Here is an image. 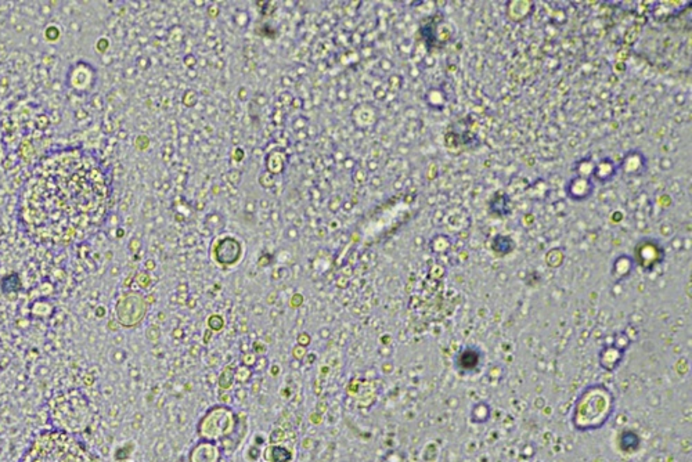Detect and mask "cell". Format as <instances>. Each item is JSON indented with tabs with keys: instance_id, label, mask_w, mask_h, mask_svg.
Returning a JSON list of instances; mask_svg holds the SVG:
<instances>
[{
	"instance_id": "obj_1",
	"label": "cell",
	"mask_w": 692,
	"mask_h": 462,
	"mask_svg": "<svg viewBox=\"0 0 692 462\" xmlns=\"http://www.w3.org/2000/svg\"><path fill=\"white\" fill-rule=\"evenodd\" d=\"M108 190L97 161L65 150L40 162L21 194L20 220L38 242L69 245L92 235L104 220Z\"/></svg>"
},
{
	"instance_id": "obj_2",
	"label": "cell",
	"mask_w": 692,
	"mask_h": 462,
	"mask_svg": "<svg viewBox=\"0 0 692 462\" xmlns=\"http://www.w3.org/2000/svg\"><path fill=\"white\" fill-rule=\"evenodd\" d=\"M20 462H96L75 435L53 429L38 435Z\"/></svg>"
},
{
	"instance_id": "obj_3",
	"label": "cell",
	"mask_w": 692,
	"mask_h": 462,
	"mask_svg": "<svg viewBox=\"0 0 692 462\" xmlns=\"http://www.w3.org/2000/svg\"><path fill=\"white\" fill-rule=\"evenodd\" d=\"M616 400L612 390L595 383L584 387L573 406L572 426L578 432H594L604 428L615 413Z\"/></svg>"
},
{
	"instance_id": "obj_4",
	"label": "cell",
	"mask_w": 692,
	"mask_h": 462,
	"mask_svg": "<svg viewBox=\"0 0 692 462\" xmlns=\"http://www.w3.org/2000/svg\"><path fill=\"white\" fill-rule=\"evenodd\" d=\"M51 417L58 431L75 435L89 424V406L78 392L62 394L53 402Z\"/></svg>"
},
{
	"instance_id": "obj_5",
	"label": "cell",
	"mask_w": 692,
	"mask_h": 462,
	"mask_svg": "<svg viewBox=\"0 0 692 462\" xmlns=\"http://www.w3.org/2000/svg\"><path fill=\"white\" fill-rule=\"evenodd\" d=\"M238 425V413L230 406L217 405L208 409L197 424L199 440H208L221 444L232 437Z\"/></svg>"
},
{
	"instance_id": "obj_6",
	"label": "cell",
	"mask_w": 692,
	"mask_h": 462,
	"mask_svg": "<svg viewBox=\"0 0 692 462\" xmlns=\"http://www.w3.org/2000/svg\"><path fill=\"white\" fill-rule=\"evenodd\" d=\"M245 255V245L233 234H222L214 240L210 256L218 266L229 269L237 266Z\"/></svg>"
},
{
	"instance_id": "obj_7",
	"label": "cell",
	"mask_w": 692,
	"mask_h": 462,
	"mask_svg": "<svg viewBox=\"0 0 692 462\" xmlns=\"http://www.w3.org/2000/svg\"><path fill=\"white\" fill-rule=\"evenodd\" d=\"M223 450L218 443L198 440L188 452V462H222Z\"/></svg>"
},
{
	"instance_id": "obj_8",
	"label": "cell",
	"mask_w": 692,
	"mask_h": 462,
	"mask_svg": "<svg viewBox=\"0 0 692 462\" xmlns=\"http://www.w3.org/2000/svg\"><path fill=\"white\" fill-rule=\"evenodd\" d=\"M636 255L639 257V263L641 268L645 269H652L655 265L662 260V249L656 242L652 241H644L640 242V245L636 249Z\"/></svg>"
},
{
	"instance_id": "obj_9",
	"label": "cell",
	"mask_w": 692,
	"mask_h": 462,
	"mask_svg": "<svg viewBox=\"0 0 692 462\" xmlns=\"http://www.w3.org/2000/svg\"><path fill=\"white\" fill-rule=\"evenodd\" d=\"M482 361V353L473 346H467L456 357V365L461 372H473Z\"/></svg>"
},
{
	"instance_id": "obj_10",
	"label": "cell",
	"mask_w": 692,
	"mask_h": 462,
	"mask_svg": "<svg viewBox=\"0 0 692 462\" xmlns=\"http://www.w3.org/2000/svg\"><path fill=\"white\" fill-rule=\"evenodd\" d=\"M623 355H625L623 349L606 346L600 353V364L602 368H605L608 371H615L620 365V363L623 360Z\"/></svg>"
},
{
	"instance_id": "obj_11",
	"label": "cell",
	"mask_w": 692,
	"mask_h": 462,
	"mask_svg": "<svg viewBox=\"0 0 692 462\" xmlns=\"http://www.w3.org/2000/svg\"><path fill=\"white\" fill-rule=\"evenodd\" d=\"M263 461L264 462H291L293 452L290 448L282 444H270L263 450Z\"/></svg>"
},
{
	"instance_id": "obj_12",
	"label": "cell",
	"mask_w": 692,
	"mask_h": 462,
	"mask_svg": "<svg viewBox=\"0 0 692 462\" xmlns=\"http://www.w3.org/2000/svg\"><path fill=\"white\" fill-rule=\"evenodd\" d=\"M619 446L625 452H636L641 446V439L636 432H623L619 439Z\"/></svg>"
},
{
	"instance_id": "obj_13",
	"label": "cell",
	"mask_w": 692,
	"mask_h": 462,
	"mask_svg": "<svg viewBox=\"0 0 692 462\" xmlns=\"http://www.w3.org/2000/svg\"><path fill=\"white\" fill-rule=\"evenodd\" d=\"M236 367L232 365V364H227L222 368V372L218 375V382L217 385L219 386L221 390H226V392H230L234 385H236Z\"/></svg>"
},
{
	"instance_id": "obj_14",
	"label": "cell",
	"mask_w": 692,
	"mask_h": 462,
	"mask_svg": "<svg viewBox=\"0 0 692 462\" xmlns=\"http://www.w3.org/2000/svg\"><path fill=\"white\" fill-rule=\"evenodd\" d=\"M206 326H208V331H211L212 334H219L222 333L225 326H226V321H225V317L215 313V314H211L210 317L206 318Z\"/></svg>"
},
{
	"instance_id": "obj_15",
	"label": "cell",
	"mask_w": 692,
	"mask_h": 462,
	"mask_svg": "<svg viewBox=\"0 0 692 462\" xmlns=\"http://www.w3.org/2000/svg\"><path fill=\"white\" fill-rule=\"evenodd\" d=\"M267 169L271 175H279L284 169V161L279 153H271L267 155Z\"/></svg>"
},
{
	"instance_id": "obj_16",
	"label": "cell",
	"mask_w": 692,
	"mask_h": 462,
	"mask_svg": "<svg viewBox=\"0 0 692 462\" xmlns=\"http://www.w3.org/2000/svg\"><path fill=\"white\" fill-rule=\"evenodd\" d=\"M234 376H236V383H240V385H248V383H251V382H252V379H254V371H252V368H249V367H245V365L240 364V365H237V367H236V374H234Z\"/></svg>"
},
{
	"instance_id": "obj_17",
	"label": "cell",
	"mask_w": 692,
	"mask_h": 462,
	"mask_svg": "<svg viewBox=\"0 0 692 462\" xmlns=\"http://www.w3.org/2000/svg\"><path fill=\"white\" fill-rule=\"evenodd\" d=\"M225 224H226V220L221 214L212 212L210 215H206V218H205V226L210 230H223Z\"/></svg>"
},
{
	"instance_id": "obj_18",
	"label": "cell",
	"mask_w": 692,
	"mask_h": 462,
	"mask_svg": "<svg viewBox=\"0 0 692 462\" xmlns=\"http://www.w3.org/2000/svg\"><path fill=\"white\" fill-rule=\"evenodd\" d=\"M269 370V360L266 356H259L256 359L255 365L252 367L254 374H264Z\"/></svg>"
},
{
	"instance_id": "obj_19",
	"label": "cell",
	"mask_w": 692,
	"mask_h": 462,
	"mask_svg": "<svg viewBox=\"0 0 692 462\" xmlns=\"http://www.w3.org/2000/svg\"><path fill=\"white\" fill-rule=\"evenodd\" d=\"M251 352L255 353L258 357L264 356L267 353V345L263 341H254L251 344Z\"/></svg>"
},
{
	"instance_id": "obj_20",
	"label": "cell",
	"mask_w": 692,
	"mask_h": 462,
	"mask_svg": "<svg viewBox=\"0 0 692 462\" xmlns=\"http://www.w3.org/2000/svg\"><path fill=\"white\" fill-rule=\"evenodd\" d=\"M256 359H258V356H256L255 353H252V352H247V353H243V355H241L240 361H241V364H243V365L252 368V367L255 365V363H256Z\"/></svg>"
},
{
	"instance_id": "obj_21",
	"label": "cell",
	"mask_w": 692,
	"mask_h": 462,
	"mask_svg": "<svg viewBox=\"0 0 692 462\" xmlns=\"http://www.w3.org/2000/svg\"><path fill=\"white\" fill-rule=\"evenodd\" d=\"M291 355H293V359L294 360H298V361H304L306 355H308V348H304V346H299V345H295L291 350Z\"/></svg>"
},
{
	"instance_id": "obj_22",
	"label": "cell",
	"mask_w": 692,
	"mask_h": 462,
	"mask_svg": "<svg viewBox=\"0 0 692 462\" xmlns=\"http://www.w3.org/2000/svg\"><path fill=\"white\" fill-rule=\"evenodd\" d=\"M310 344H312V337L308 333L302 331V333L298 334V337H297V345L308 348Z\"/></svg>"
},
{
	"instance_id": "obj_23",
	"label": "cell",
	"mask_w": 692,
	"mask_h": 462,
	"mask_svg": "<svg viewBox=\"0 0 692 462\" xmlns=\"http://www.w3.org/2000/svg\"><path fill=\"white\" fill-rule=\"evenodd\" d=\"M286 235H287V238H288L290 241H297V240H298V237H299V230H298L297 227H294V226H293V227L287 229Z\"/></svg>"
},
{
	"instance_id": "obj_24",
	"label": "cell",
	"mask_w": 692,
	"mask_h": 462,
	"mask_svg": "<svg viewBox=\"0 0 692 462\" xmlns=\"http://www.w3.org/2000/svg\"><path fill=\"white\" fill-rule=\"evenodd\" d=\"M302 303H304V296H302L301 294H295V295H293V298H291V300H290V305H291L294 309L301 307V306H302Z\"/></svg>"
},
{
	"instance_id": "obj_25",
	"label": "cell",
	"mask_w": 692,
	"mask_h": 462,
	"mask_svg": "<svg viewBox=\"0 0 692 462\" xmlns=\"http://www.w3.org/2000/svg\"><path fill=\"white\" fill-rule=\"evenodd\" d=\"M232 399H233V398H232V394H230L229 392H226V390H221V398H219L221 405L230 406V400H232Z\"/></svg>"
},
{
	"instance_id": "obj_26",
	"label": "cell",
	"mask_w": 692,
	"mask_h": 462,
	"mask_svg": "<svg viewBox=\"0 0 692 462\" xmlns=\"http://www.w3.org/2000/svg\"><path fill=\"white\" fill-rule=\"evenodd\" d=\"M269 374L273 376V378H277L280 374H282V367L279 364H271L269 365Z\"/></svg>"
},
{
	"instance_id": "obj_27",
	"label": "cell",
	"mask_w": 692,
	"mask_h": 462,
	"mask_svg": "<svg viewBox=\"0 0 692 462\" xmlns=\"http://www.w3.org/2000/svg\"><path fill=\"white\" fill-rule=\"evenodd\" d=\"M184 64L187 65L188 68H193L194 65L197 64V58H195L193 54H188V55H186V57H184Z\"/></svg>"
},
{
	"instance_id": "obj_28",
	"label": "cell",
	"mask_w": 692,
	"mask_h": 462,
	"mask_svg": "<svg viewBox=\"0 0 692 462\" xmlns=\"http://www.w3.org/2000/svg\"><path fill=\"white\" fill-rule=\"evenodd\" d=\"M319 335L321 339H328L330 335H331V329L328 326H324V328H320V331H319Z\"/></svg>"
},
{
	"instance_id": "obj_29",
	"label": "cell",
	"mask_w": 692,
	"mask_h": 462,
	"mask_svg": "<svg viewBox=\"0 0 692 462\" xmlns=\"http://www.w3.org/2000/svg\"><path fill=\"white\" fill-rule=\"evenodd\" d=\"M244 212H245V214H248V215H254V214L256 212V204H255V203H252V201H251V203H247V205H245V208H244Z\"/></svg>"
},
{
	"instance_id": "obj_30",
	"label": "cell",
	"mask_w": 692,
	"mask_h": 462,
	"mask_svg": "<svg viewBox=\"0 0 692 462\" xmlns=\"http://www.w3.org/2000/svg\"><path fill=\"white\" fill-rule=\"evenodd\" d=\"M316 360H317V355H316V353H309V352H308V355H306V357H305V360H304V361H305L306 364H313Z\"/></svg>"
},
{
	"instance_id": "obj_31",
	"label": "cell",
	"mask_w": 692,
	"mask_h": 462,
	"mask_svg": "<svg viewBox=\"0 0 692 462\" xmlns=\"http://www.w3.org/2000/svg\"><path fill=\"white\" fill-rule=\"evenodd\" d=\"M290 367H291L293 370H295V371H299V370H301V367H302V361H298V360H294V359H293V360H291V363H290Z\"/></svg>"
},
{
	"instance_id": "obj_32",
	"label": "cell",
	"mask_w": 692,
	"mask_h": 462,
	"mask_svg": "<svg viewBox=\"0 0 692 462\" xmlns=\"http://www.w3.org/2000/svg\"><path fill=\"white\" fill-rule=\"evenodd\" d=\"M173 337L177 338V339H182L184 337V331H183L182 328H176L175 331H173Z\"/></svg>"
},
{
	"instance_id": "obj_33",
	"label": "cell",
	"mask_w": 692,
	"mask_h": 462,
	"mask_svg": "<svg viewBox=\"0 0 692 462\" xmlns=\"http://www.w3.org/2000/svg\"><path fill=\"white\" fill-rule=\"evenodd\" d=\"M177 292H188V287H187V284H180V285L177 287Z\"/></svg>"
}]
</instances>
